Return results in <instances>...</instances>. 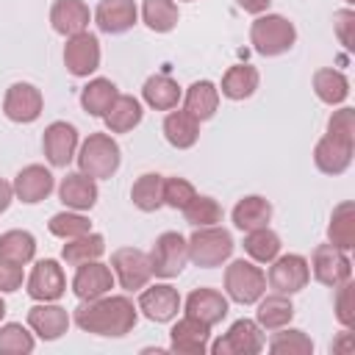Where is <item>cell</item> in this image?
I'll return each mask as SVG.
<instances>
[{
	"label": "cell",
	"instance_id": "1",
	"mask_svg": "<svg viewBox=\"0 0 355 355\" xmlns=\"http://www.w3.org/2000/svg\"><path fill=\"white\" fill-rule=\"evenodd\" d=\"M75 324L83 333H94V336H125L133 330L136 324V308L128 297L116 294V297H94V300H80V305L75 308Z\"/></svg>",
	"mask_w": 355,
	"mask_h": 355
},
{
	"label": "cell",
	"instance_id": "2",
	"mask_svg": "<svg viewBox=\"0 0 355 355\" xmlns=\"http://www.w3.org/2000/svg\"><path fill=\"white\" fill-rule=\"evenodd\" d=\"M233 236L225 227L208 225V227H197L189 239V261L194 266L202 269H214L219 263H225L233 255Z\"/></svg>",
	"mask_w": 355,
	"mask_h": 355
},
{
	"label": "cell",
	"instance_id": "3",
	"mask_svg": "<svg viewBox=\"0 0 355 355\" xmlns=\"http://www.w3.org/2000/svg\"><path fill=\"white\" fill-rule=\"evenodd\" d=\"M250 42L261 55H280L294 47L297 28L280 14H266L250 25Z\"/></svg>",
	"mask_w": 355,
	"mask_h": 355
},
{
	"label": "cell",
	"instance_id": "4",
	"mask_svg": "<svg viewBox=\"0 0 355 355\" xmlns=\"http://www.w3.org/2000/svg\"><path fill=\"white\" fill-rule=\"evenodd\" d=\"M78 166L89 178H111L119 169V144L108 133H89V139L80 144Z\"/></svg>",
	"mask_w": 355,
	"mask_h": 355
},
{
	"label": "cell",
	"instance_id": "5",
	"mask_svg": "<svg viewBox=\"0 0 355 355\" xmlns=\"http://www.w3.org/2000/svg\"><path fill=\"white\" fill-rule=\"evenodd\" d=\"M225 291L239 305H252L266 291V275L250 261H233L225 269Z\"/></svg>",
	"mask_w": 355,
	"mask_h": 355
},
{
	"label": "cell",
	"instance_id": "6",
	"mask_svg": "<svg viewBox=\"0 0 355 355\" xmlns=\"http://www.w3.org/2000/svg\"><path fill=\"white\" fill-rule=\"evenodd\" d=\"M147 258H150V272L155 277L169 280V277L183 272V266L189 261V241L175 230H166V233H161L155 239V244H153Z\"/></svg>",
	"mask_w": 355,
	"mask_h": 355
},
{
	"label": "cell",
	"instance_id": "7",
	"mask_svg": "<svg viewBox=\"0 0 355 355\" xmlns=\"http://www.w3.org/2000/svg\"><path fill=\"white\" fill-rule=\"evenodd\" d=\"M263 349V333L261 324L252 319H239L230 324V330L211 344L214 355H255Z\"/></svg>",
	"mask_w": 355,
	"mask_h": 355
},
{
	"label": "cell",
	"instance_id": "8",
	"mask_svg": "<svg viewBox=\"0 0 355 355\" xmlns=\"http://www.w3.org/2000/svg\"><path fill=\"white\" fill-rule=\"evenodd\" d=\"M64 67L75 78H89L100 67V42L94 33L83 31L75 36H67L64 44Z\"/></svg>",
	"mask_w": 355,
	"mask_h": 355
},
{
	"label": "cell",
	"instance_id": "9",
	"mask_svg": "<svg viewBox=\"0 0 355 355\" xmlns=\"http://www.w3.org/2000/svg\"><path fill=\"white\" fill-rule=\"evenodd\" d=\"M111 269L119 280V286L125 291H139L147 286V280L153 277L150 272V258L147 252L136 250V247H122V250H114L111 255Z\"/></svg>",
	"mask_w": 355,
	"mask_h": 355
},
{
	"label": "cell",
	"instance_id": "10",
	"mask_svg": "<svg viewBox=\"0 0 355 355\" xmlns=\"http://www.w3.org/2000/svg\"><path fill=\"white\" fill-rule=\"evenodd\" d=\"M308 277H311V266L297 252L280 255L269 266V286L277 294H297V291H302L308 286Z\"/></svg>",
	"mask_w": 355,
	"mask_h": 355
},
{
	"label": "cell",
	"instance_id": "11",
	"mask_svg": "<svg viewBox=\"0 0 355 355\" xmlns=\"http://www.w3.org/2000/svg\"><path fill=\"white\" fill-rule=\"evenodd\" d=\"M311 269H313V277L322 283V286H341L344 280H349L352 275V261L347 258L344 250L333 247V244H319L313 250V258H311Z\"/></svg>",
	"mask_w": 355,
	"mask_h": 355
},
{
	"label": "cell",
	"instance_id": "12",
	"mask_svg": "<svg viewBox=\"0 0 355 355\" xmlns=\"http://www.w3.org/2000/svg\"><path fill=\"white\" fill-rule=\"evenodd\" d=\"M42 105H44V97L33 83H11L6 92V100H3L6 116L19 125L36 122L42 114Z\"/></svg>",
	"mask_w": 355,
	"mask_h": 355
},
{
	"label": "cell",
	"instance_id": "13",
	"mask_svg": "<svg viewBox=\"0 0 355 355\" xmlns=\"http://www.w3.org/2000/svg\"><path fill=\"white\" fill-rule=\"evenodd\" d=\"M64 291H67V277H64V269L58 266V261H53V258L39 261L28 277V294L36 302H55Z\"/></svg>",
	"mask_w": 355,
	"mask_h": 355
},
{
	"label": "cell",
	"instance_id": "14",
	"mask_svg": "<svg viewBox=\"0 0 355 355\" xmlns=\"http://www.w3.org/2000/svg\"><path fill=\"white\" fill-rule=\"evenodd\" d=\"M42 147H44V158L53 166H67L75 158V147H78L75 125H69V122H50L44 128Z\"/></svg>",
	"mask_w": 355,
	"mask_h": 355
},
{
	"label": "cell",
	"instance_id": "15",
	"mask_svg": "<svg viewBox=\"0 0 355 355\" xmlns=\"http://www.w3.org/2000/svg\"><path fill=\"white\" fill-rule=\"evenodd\" d=\"M139 311L150 322H172L180 311V294L169 283H158L141 291L139 297Z\"/></svg>",
	"mask_w": 355,
	"mask_h": 355
},
{
	"label": "cell",
	"instance_id": "16",
	"mask_svg": "<svg viewBox=\"0 0 355 355\" xmlns=\"http://www.w3.org/2000/svg\"><path fill=\"white\" fill-rule=\"evenodd\" d=\"M208 338H211V324L194 316H183L169 333V349L180 355H202L208 349Z\"/></svg>",
	"mask_w": 355,
	"mask_h": 355
},
{
	"label": "cell",
	"instance_id": "17",
	"mask_svg": "<svg viewBox=\"0 0 355 355\" xmlns=\"http://www.w3.org/2000/svg\"><path fill=\"white\" fill-rule=\"evenodd\" d=\"M352 147H355V141H347V139L327 133L313 147V164L324 175H341L352 164Z\"/></svg>",
	"mask_w": 355,
	"mask_h": 355
},
{
	"label": "cell",
	"instance_id": "18",
	"mask_svg": "<svg viewBox=\"0 0 355 355\" xmlns=\"http://www.w3.org/2000/svg\"><path fill=\"white\" fill-rule=\"evenodd\" d=\"M11 186H14V194H17L22 202L36 205V202H42L44 197H50V191L55 189V180H53L50 169H44L42 164H28L25 169L17 172V178H14Z\"/></svg>",
	"mask_w": 355,
	"mask_h": 355
},
{
	"label": "cell",
	"instance_id": "19",
	"mask_svg": "<svg viewBox=\"0 0 355 355\" xmlns=\"http://www.w3.org/2000/svg\"><path fill=\"white\" fill-rule=\"evenodd\" d=\"M114 286V275L105 263L100 261H86L78 266L75 277H72V291L78 300H94V297H103L108 294Z\"/></svg>",
	"mask_w": 355,
	"mask_h": 355
},
{
	"label": "cell",
	"instance_id": "20",
	"mask_svg": "<svg viewBox=\"0 0 355 355\" xmlns=\"http://www.w3.org/2000/svg\"><path fill=\"white\" fill-rule=\"evenodd\" d=\"M28 324H31V330H33L39 338L55 341V338H61V336L67 333V327H69V313H67L61 305H55V302H39V305H33V308L28 311Z\"/></svg>",
	"mask_w": 355,
	"mask_h": 355
},
{
	"label": "cell",
	"instance_id": "21",
	"mask_svg": "<svg viewBox=\"0 0 355 355\" xmlns=\"http://www.w3.org/2000/svg\"><path fill=\"white\" fill-rule=\"evenodd\" d=\"M89 6L83 0H55L50 8V25L61 36H75L89 28Z\"/></svg>",
	"mask_w": 355,
	"mask_h": 355
},
{
	"label": "cell",
	"instance_id": "22",
	"mask_svg": "<svg viewBox=\"0 0 355 355\" xmlns=\"http://www.w3.org/2000/svg\"><path fill=\"white\" fill-rule=\"evenodd\" d=\"M136 3L133 0H100L94 11V22L103 33H125L136 25Z\"/></svg>",
	"mask_w": 355,
	"mask_h": 355
},
{
	"label": "cell",
	"instance_id": "23",
	"mask_svg": "<svg viewBox=\"0 0 355 355\" xmlns=\"http://www.w3.org/2000/svg\"><path fill=\"white\" fill-rule=\"evenodd\" d=\"M58 197L72 211H89L97 202V183L83 172H69L58 186Z\"/></svg>",
	"mask_w": 355,
	"mask_h": 355
},
{
	"label": "cell",
	"instance_id": "24",
	"mask_svg": "<svg viewBox=\"0 0 355 355\" xmlns=\"http://www.w3.org/2000/svg\"><path fill=\"white\" fill-rule=\"evenodd\" d=\"M186 316H194L205 324H216L227 316V300L216 288H194L186 297Z\"/></svg>",
	"mask_w": 355,
	"mask_h": 355
},
{
	"label": "cell",
	"instance_id": "25",
	"mask_svg": "<svg viewBox=\"0 0 355 355\" xmlns=\"http://www.w3.org/2000/svg\"><path fill=\"white\" fill-rule=\"evenodd\" d=\"M164 136L172 147L178 150H189L197 144L200 139V122L183 108V111H169L164 119Z\"/></svg>",
	"mask_w": 355,
	"mask_h": 355
},
{
	"label": "cell",
	"instance_id": "26",
	"mask_svg": "<svg viewBox=\"0 0 355 355\" xmlns=\"http://www.w3.org/2000/svg\"><path fill=\"white\" fill-rule=\"evenodd\" d=\"M272 219V205L266 197L261 194H250L241 197L233 208V225L239 230H255V227H266Z\"/></svg>",
	"mask_w": 355,
	"mask_h": 355
},
{
	"label": "cell",
	"instance_id": "27",
	"mask_svg": "<svg viewBox=\"0 0 355 355\" xmlns=\"http://www.w3.org/2000/svg\"><path fill=\"white\" fill-rule=\"evenodd\" d=\"M141 97L155 111H172L178 105V100H180V86L169 75H153V78L144 80Z\"/></svg>",
	"mask_w": 355,
	"mask_h": 355
},
{
	"label": "cell",
	"instance_id": "28",
	"mask_svg": "<svg viewBox=\"0 0 355 355\" xmlns=\"http://www.w3.org/2000/svg\"><path fill=\"white\" fill-rule=\"evenodd\" d=\"M327 236H330V244L344 250V252L355 247V205L349 200H344V202H338L333 208V216H330V225H327Z\"/></svg>",
	"mask_w": 355,
	"mask_h": 355
},
{
	"label": "cell",
	"instance_id": "29",
	"mask_svg": "<svg viewBox=\"0 0 355 355\" xmlns=\"http://www.w3.org/2000/svg\"><path fill=\"white\" fill-rule=\"evenodd\" d=\"M116 97H119V92H116L114 80H108V78H94V80H89V83L83 86V92H80V105H83V111L92 114V116H105Z\"/></svg>",
	"mask_w": 355,
	"mask_h": 355
},
{
	"label": "cell",
	"instance_id": "30",
	"mask_svg": "<svg viewBox=\"0 0 355 355\" xmlns=\"http://www.w3.org/2000/svg\"><path fill=\"white\" fill-rule=\"evenodd\" d=\"M186 111L202 122V119H211L216 114V105H219V89L211 83V80H194L189 89H186Z\"/></svg>",
	"mask_w": 355,
	"mask_h": 355
},
{
	"label": "cell",
	"instance_id": "31",
	"mask_svg": "<svg viewBox=\"0 0 355 355\" xmlns=\"http://www.w3.org/2000/svg\"><path fill=\"white\" fill-rule=\"evenodd\" d=\"M313 92L322 103L338 105L349 97V80H347L344 72H338L333 67H324V69H316V75H313Z\"/></svg>",
	"mask_w": 355,
	"mask_h": 355
},
{
	"label": "cell",
	"instance_id": "32",
	"mask_svg": "<svg viewBox=\"0 0 355 355\" xmlns=\"http://www.w3.org/2000/svg\"><path fill=\"white\" fill-rule=\"evenodd\" d=\"M103 119L111 133H128L141 122V103L130 94H119Z\"/></svg>",
	"mask_w": 355,
	"mask_h": 355
},
{
	"label": "cell",
	"instance_id": "33",
	"mask_svg": "<svg viewBox=\"0 0 355 355\" xmlns=\"http://www.w3.org/2000/svg\"><path fill=\"white\" fill-rule=\"evenodd\" d=\"M36 255V239L28 230H8L0 236V261L25 266Z\"/></svg>",
	"mask_w": 355,
	"mask_h": 355
},
{
	"label": "cell",
	"instance_id": "34",
	"mask_svg": "<svg viewBox=\"0 0 355 355\" xmlns=\"http://www.w3.org/2000/svg\"><path fill=\"white\" fill-rule=\"evenodd\" d=\"M130 200L139 211H158L164 205V175L158 172H144L133 189H130Z\"/></svg>",
	"mask_w": 355,
	"mask_h": 355
},
{
	"label": "cell",
	"instance_id": "35",
	"mask_svg": "<svg viewBox=\"0 0 355 355\" xmlns=\"http://www.w3.org/2000/svg\"><path fill=\"white\" fill-rule=\"evenodd\" d=\"M103 252H105V239H103L100 233H92V230L83 233V236L67 239V244H64V250H61L64 261L72 263V266H80V263H86V261H97Z\"/></svg>",
	"mask_w": 355,
	"mask_h": 355
},
{
	"label": "cell",
	"instance_id": "36",
	"mask_svg": "<svg viewBox=\"0 0 355 355\" xmlns=\"http://www.w3.org/2000/svg\"><path fill=\"white\" fill-rule=\"evenodd\" d=\"M244 252L258 261V263H272L277 255H280V236L275 230L266 227H255V230H247L244 236Z\"/></svg>",
	"mask_w": 355,
	"mask_h": 355
},
{
	"label": "cell",
	"instance_id": "37",
	"mask_svg": "<svg viewBox=\"0 0 355 355\" xmlns=\"http://www.w3.org/2000/svg\"><path fill=\"white\" fill-rule=\"evenodd\" d=\"M258 89V69L250 64H236L222 78V94L227 100H244Z\"/></svg>",
	"mask_w": 355,
	"mask_h": 355
},
{
	"label": "cell",
	"instance_id": "38",
	"mask_svg": "<svg viewBox=\"0 0 355 355\" xmlns=\"http://www.w3.org/2000/svg\"><path fill=\"white\" fill-rule=\"evenodd\" d=\"M255 316H258V324L263 330H280V327H286L291 322L294 305H291V300L286 294H272V297L261 300Z\"/></svg>",
	"mask_w": 355,
	"mask_h": 355
},
{
	"label": "cell",
	"instance_id": "39",
	"mask_svg": "<svg viewBox=\"0 0 355 355\" xmlns=\"http://www.w3.org/2000/svg\"><path fill=\"white\" fill-rule=\"evenodd\" d=\"M178 6L175 0H144L141 6V19L150 31L155 33H169L178 25Z\"/></svg>",
	"mask_w": 355,
	"mask_h": 355
},
{
	"label": "cell",
	"instance_id": "40",
	"mask_svg": "<svg viewBox=\"0 0 355 355\" xmlns=\"http://www.w3.org/2000/svg\"><path fill=\"white\" fill-rule=\"evenodd\" d=\"M183 214H186V222L194 227H208V225L222 222V205L205 194H194V200L183 208Z\"/></svg>",
	"mask_w": 355,
	"mask_h": 355
},
{
	"label": "cell",
	"instance_id": "41",
	"mask_svg": "<svg viewBox=\"0 0 355 355\" xmlns=\"http://www.w3.org/2000/svg\"><path fill=\"white\" fill-rule=\"evenodd\" d=\"M47 227H50L53 236H58V239L67 241V239H75V236L89 233L92 230V222L83 214H78V211H61V214H53L50 216Z\"/></svg>",
	"mask_w": 355,
	"mask_h": 355
},
{
	"label": "cell",
	"instance_id": "42",
	"mask_svg": "<svg viewBox=\"0 0 355 355\" xmlns=\"http://www.w3.org/2000/svg\"><path fill=\"white\" fill-rule=\"evenodd\" d=\"M0 352H6V355H25V352H33V336H31L19 322L0 324Z\"/></svg>",
	"mask_w": 355,
	"mask_h": 355
},
{
	"label": "cell",
	"instance_id": "43",
	"mask_svg": "<svg viewBox=\"0 0 355 355\" xmlns=\"http://www.w3.org/2000/svg\"><path fill=\"white\" fill-rule=\"evenodd\" d=\"M269 349L277 352V355H311L313 352V341L302 330H283L269 341Z\"/></svg>",
	"mask_w": 355,
	"mask_h": 355
},
{
	"label": "cell",
	"instance_id": "44",
	"mask_svg": "<svg viewBox=\"0 0 355 355\" xmlns=\"http://www.w3.org/2000/svg\"><path fill=\"white\" fill-rule=\"evenodd\" d=\"M194 186L186 180V178H164V205L169 208H186L191 200H194Z\"/></svg>",
	"mask_w": 355,
	"mask_h": 355
},
{
	"label": "cell",
	"instance_id": "45",
	"mask_svg": "<svg viewBox=\"0 0 355 355\" xmlns=\"http://www.w3.org/2000/svg\"><path fill=\"white\" fill-rule=\"evenodd\" d=\"M327 133L338 136V139H347V141H355V111L352 108L333 111V116L327 122Z\"/></svg>",
	"mask_w": 355,
	"mask_h": 355
},
{
	"label": "cell",
	"instance_id": "46",
	"mask_svg": "<svg viewBox=\"0 0 355 355\" xmlns=\"http://www.w3.org/2000/svg\"><path fill=\"white\" fill-rule=\"evenodd\" d=\"M338 294H336V319L344 324V327H352L355 324V308H352V283L344 280L341 286H336Z\"/></svg>",
	"mask_w": 355,
	"mask_h": 355
},
{
	"label": "cell",
	"instance_id": "47",
	"mask_svg": "<svg viewBox=\"0 0 355 355\" xmlns=\"http://www.w3.org/2000/svg\"><path fill=\"white\" fill-rule=\"evenodd\" d=\"M333 25H336V33H338V42L352 50V25H355V11L352 8H344V11H336L333 14Z\"/></svg>",
	"mask_w": 355,
	"mask_h": 355
},
{
	"label": "cell",
	"instance_id": "48",
	"mask_svg": "<svg viewBox=\"0 0 355 355\" xmlns=\"http://www.w3.org/2000/svg\"><path fill=\"white\" fill-rule=\"evenodd\" d=\"M19 286H22V266H14V263L0 261V291L3 294H11Z\"/></svg>",
	"mask_w": 355,
	"mask_h": 355
},
{
	"label": "cell",
	"instance_id": "49",
	"mask_svg": "<svg viewBox=\"0 0 355 355\" xmlns=\"http://www.w3.org/2000/svg\"><path fill=\"white\" fill-rule=\"evenodd\" d=\"M236 3H239V8H244L247 14H263L272 0H236Z\"/></svg>",
	"mask_w": 355,
	"mask_h": 355
},
{
	"label": "cell",
	"instance_id": "50",
	"mask_svg": "<svg viewBox=\"0 0 355 355\" xmlns=\"http://www.w3.org/2000/svg\"><path fill=\"white\" fill-rule=\"evenodd\" d=\"M11 200H14V186H11L8 180H3V178H0V214L11 205Z\"/></svg>",
	"mask_w": 355,
	"mask_h": 355
},
{
	"label": "cell",
	"instance_id": "51",
	"mask_svg": "<svg viewBox=\"0 0 355 355\" xmlns=\"http://www.w3.org/2000/svg\"><path fill=\"white\" fill-rule=\"evenodd\" d=\"M336 349H344V352H349V349H352V344H349V333H344V336H341V341L336 344Z\"/></svg>",
	"mask_w": 355,
	"mask_h": 355
},
{
	"label": "cell",
	"instance_id": "52",
	"mask_svg": "<svg viewBox=\"0 0 355 355\" xmlns=\"http://www.w3.org/2000/svg\"><path fill=\"white\" fill-rule=\"evenodd\" d=\"M3 316H6V302L0 300V319H3Z\"/></svg>",
	"mask_w": 355,
	"mask_h": 355
},
{
	"label": "cell",
	"instance_id": "53",
	"mask_svg": "<svg viewBox=\"0 0 355 355\" xmlns=\"http://www.w3.org/2000/svg\"><path fill=\"white\" fill-rule=\"evenodd\" d=\"M347 3H349V6H352V3H355V0H347Z\"/></svg>",
	"mask_w": 355,
	"mask_h": 355
},
{
	"label": "cell",
	"instance_id": "54",
	"mask_svg": "<svg viewBox=\"0 0 355 355\" xmlns=\"http://www.w3.org/2000/svg\"><path fill=\"white\" fill-rule=\"evenodd\" d=\"M186 3H191V0H186Z\"/></svg>",
	"mask_w": 355,
	"mask_h": 355
}]
</instances>
